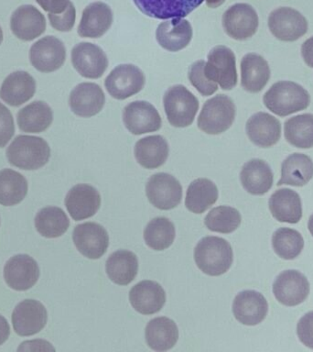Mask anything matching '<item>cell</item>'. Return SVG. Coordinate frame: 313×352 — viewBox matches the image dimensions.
<instances>
[{"label": "cell", "mask_w": 313, "mask_h": 352, "mask_svg": "<svg viewBox=\"0 0 313 352\" xmlns=\"http://www.w3.org/2000/svg\"><path fill=\"white\" fill-rule=\"evenodd\" d=\"M129 301L134 309L142 315H154L164 307L166 294L159 283L142 280L131 288Z\"/></svg>", "instance_id": "23"}, {"label": "cell", "mask_w": 313, "mask_h": 352, "mask_svg": "<svg viewBox=\"0 0 313 352\" xmlns=\"http://www.w3.org/2000/svg\"><path fill=\"white\" fill-rule=\"evenodd\" d=\"M268 304L262 294L254 290L241 292L233 302V313L236 320L246 326H255L265 320Z\"/></svg>", "instance_id": "19"}, {"label": "cell", "mask_w": 313, "mask_h": 352, "mask_svg": "<svg viewBox=\"0 0 313 352\" xmlns=\"http://www.w3.org/2000/svg\"><path fill=\"white\" fill-rule=\"evenodd\" d=\"M15 133L14 118L10 110L0 103V148H4Z\"/></svg>", "instance_id": "45"}, {"label": "cell", "mask_w": 313, "mask_h": 352, "mask_svg": "<svg viewBox=\"0 0 313 352\" xmlns=\"http://www.w3.org/2000/svg\"><path fill=\"white\" fill-rule=\"evenodd\" d=\"M10 28L19 40L33 41L45 32V16L34 6H21L11 16Z\"/></svg>", "instance_id": "22"}, {"label": "cell", "mask_w": 313, "mask_h": 352, "mask_svg": "<svg viewBox=\"0 0 313 352\" xmlns=\"http://www.w3.org/2000/svg\"><path fill=\"white\" fill-rule=\"evenodd\" d=\"M146 77L137 65H120L113 69L104 80V87L113 98L125 100L139 93L145 87Z\"/></svg>", "instance_id": "7"}, {"label": "cell", "mask_w": 313, "mask_h": 352, "mask_svg": "<svg viewBox=\"0 0 313 352\" xmlns=\"http://www.w3.org/2000/svg\"><path fill=\"white\" fill-rule=\"evenodd\" d=\"M266 109L279 117H287L310 106V96L303 87L291 81L275 82L263 98Z\"/></svg>", "instance_id": "2"}, {"label": "cell", "mask_w": 313, "mask_h": 352, "mask_svg": "<svg viewBox=\"0 0 313 352\" xmlns=\"http://www.w3.org/2000/svg\"><path fill=\"white\" fill-rule=\"evenodd\" d=\"M146 194L155 208L161 210H170L181 203L183 187L174 176L159 173L148 179L146 184Z\"/></svg>", "instance_id": "9"}, {"label": "cell", "mask_w": 313, "mask_h": 352, "mask_svg": "<svg viewBox=\"0 0 313 352\" xmlns=\"http://www.w3.org/2000/svg\"><path fill=\"white\" fill-rule=\"evenodd\" d=\"M51 148L40 137L19 135L7 150L8 162L22 170H38L49 162Z\"/></svg>", "instance_id": "3"}, {"label": "cell", "mask_w": 313, "mask_h": 352, "mask_svg": "<svg viewBox=\"0 0 313 352\" xmlns=\"http://www.w3.org/2000/svg\"><path fill=\"white\" fill-rule=\"evenodd\" d=\"M301 55L305 63L313 68V36L302 44Z\"/></svg>", "instance_id": "48"}, {"label": "cell", "mask_w": 313, "mask_h": 352, "mask_svg": "<svg viewBox=\"0 0 313 352\" xmlns=\"http://www.w3.org/2000/svg\"><path fill=\"white\" fill-rule=\"evenodd\" d=\"M235 113V104L233 99L219 94L203 104L198 118V128L209 135L224 133L233 125Z\"/></svg>", "instance_id": "4"}, {"label": "cell", "mask_w": 313, "mask_h": 352, "mask_svg": "<svg viewBox=\"0 0 313 352\" xmlns=\"http://www.w3.org/2000/svg\"><path fill=\"white\" fill-rule=\"evenodd\" d=\"M246 131L255 145L270 148L277 144L281 137V123L268 113L257 112L247 120Z\"/></svg>", "instance_id": "25"}, {"label": "cell", "mask_w": 313, "mask_h": 352, "mask_svg": "<svg viewBox=\"0 0 313 352\" xmlns=\"http://www.w3.org/2000/svg\"><path fill=\"white\" fill-rule=\"evenodd\" d=\"M135 158L146 169H156L166 162L170 154L167 140L161 135H153L137 140Z\"/></svg>", "instance_id": "31"}, {"label": "cell", "mask_w": 313, "mask_h": 352, "mask_svg": "<svg viewBox=\"0 0 313 352\" xmlns=\"http://www.w3.org/2000/svg\"><path fill=\"white\" fill-rule=\"evenodd\" d=\"M66 208L76 221L95 216L100 208L101 195L97 190L89 184L74 186L65 197Z\"/></svg>", "instance_id": "20"}, {"label": "cell", "mask_w": 313, "mask_h": 352, "mask_svg": "<svg viewBox=\"0 0 313 352\" xmlns=\"http://www.w3.org/2000/svg\"><path fill=\"white\" fill-rule=\"evenodd\" d=\"M106 96L103 89L95 82H81L71 90L69 104L76 116L91 118L104 109Z\"/></svg>", "instance_id": "18"}, {"label": "cell", "mask_w": 313, "mask_h": 352, "mask_svg": "<svg viewBox=\"0 0 313 352\" xmlns=\"http://www.w3.org/2000/svg\"><path fill=\"white\" fill-rule=\"evenodd\" d=\"M218 199V189L213 181L198 178L189 184L187 190L185 206L194 214H202Z\"/></svg>", "instance_id": "36"}, {"label": "cell", "mask_w": 313, "mask_h": 352, "mask_svg": "<svg viewBox=\"0 0 313 352\" xmlns=\"http://www.w3.org/2000/svg\"><path fill=\"white\" fill-rule=\"evenodd\" d=\"M272 247L275 253L283 260H294L304 248L301 234L290 228H280L272 236Z\"/></svg>", "instance_id": "41"}, {"label": "cell", "mask_w": 313, "mask_h": 352, "mask_svg": "<svg viewBox=\"0 0 313 352\" xmlns=\"http://www.w3.org/2000/svg\"><path fill=\"white\" fill-rule=\"evenodd\" d=\"M36 2L43 8V10L51 14L65 12L70 4V0H36Z\"/></svg>", "instance_id": "47"}, {"label": "cell", "mask_w": 313, "mask_h": 352, "mask_svg": "<svg viewBox=\"0 0 313 352\" xmlns=\"http://www.w3.org/2000/svg\"><path fill=\"white\" fill-rule=\"evenodd\" d=\"M205 74L211 81L216 82L222 90H232L237 85L235 55L227 46L213 47L209 52Z\"/></svg>", "instance_id": "6"}, {"label": "cell", "mask_w": 313, "mask_h": 352, "mask_svg": "<svg viewBox=\"0 0 313 352\" xmlns=\"http://www.w3.org/2000/svg\"><path fill=\"white\" fill-rule=\"evenodd\" d=\"M71 63L80 76L98 79L108 67V59L103 49L91 43H80L71 50Z\"/></svg>", "instance_id": "12"}, {"label": "cell", "mask_w": 313, "mask_h": 352, "mask_svg": "<svg viewBox=\"0 0 313 352\" xmlns=\"http://www.w3.org/2000/svg\"><path fill=\"white\" fill-rule=\"evenodd\" d=\"M40 269L37 261L27 254L14 256L4 267V279L11 289L26 291L38 282Z\"/></svg>", "instance_id": "17"}, {"label": "cell", "mask_w": 313, "mask_h": 352, "mask_svg": "<svg viewBox=\"0 0 313 352\" xmlns=\"http://www.w3.org/2000/svg\"><path fill=\"white\" fill-rule=\"evenodd\" d=\"M268 28L277 40L291 43L306 34L308 21L298 10L282 7L272 11L268 16Z\"/></svg>", "instance_id": "11"}, {"label": "cell", "mask_w": 313, "mask_h": 352, "mask_svg": "<svg viewBox=\"0 0 313 352\" xmlns=\"http://www.w3.org/2000/svg\"><path fill=\"white\" fill-rule=\"evenodd\" d=\"M285 139L299 148H313V115L301 114L288 118L284 126Z\"/></svg>", "instance_id": "39"}, {"label": "cell", "mask_w": 313, "mask_h": 352, "mask_svg": "<svg viewBox=\"0 0 313 352\" xmlns=\"http://www.w3.org/2000/svg\"><path fill=\"white\" fill-rule=\"evenodd\" d=\"M259 24L257 11L246 3L231 6L222 16V27L229 37L246 41L255 34Z\"/></svg>", "instance_id": "8"}, {"label": "cell", "mask_w": 313, "mask_h": 352, "mask_svg": "<svg viewBox=\"0 0 313 352\" xmlns=\"http://www.w3.org/2000/svg\"><path fill=\"white\" fill-rule=\"evenodd\" d=\"M310 285L307 277L297 270H288L277 275L273 283L277 301L286 307H297L309 296Z\"/></svg>", "instance_id": "10"}, {"label": "cell", "mask_w": 313, "mask_h": 352, "mask_svg": "<svg viewBox=\"0 0 313 352\" xmlns=\"http://www.w3.org/2000/svg\"><path fill=\"white\" fill-rule=\"evenodd\" d=\"M19 128L27 133H41L54 121V112L44 101H34L19 110L16 116Z\"/></svg>", "instance_id": "35"}, {"label": "cell", "mask_w": 313, "mask_h": 352, "mask_svg": "<svg viewBox=\"0 0 313 352\" xmlns=\"http://www.w3.org/2000/svg\"><path fill=\"white\" fill-rule=\"evenodd\" d=\"M3 41V30L1 29V27H0V44L2 43Z\"/></svg>", "instance_id": "53"}, {"label": "cell", "mask_w": 313, "mask_h": 352, "mask_svg": "<svg viewBox=\"0 0 313 352\" xmlns=\"http://www.w3.org/2000/svg\"><path fill=\"white\" fill-rule=\"evenodd\" d=\"M269 210L274 219L282 223L297 224L302 217L301 197L293 190H277L268 201Z\"/></svg>", "instance_id": "30"}, {"label": "cell", "mask_w": 313, "mask_h": 352, "mask_svg": "<svg viewBox=\"0 0 313 352\" xmlns=\"http://www.w3.org/2000/svg\"><path fill=\"white\" fill-rule=\"evenodd\" d=\"M242 217L237 209L221 206L211 209L205 217V224L208 230L222 234H230L241 225Z\"/></svg>", "instance_id": "42"}, {"label": "cell", "mask_w": 313, "mask_h": 352, "mask_svg": "<svg viewBox=\"0 0 313 352\" xmlns=\"http://www.w3.org/2000/svg\"><path fill=\"white\" fill-rule=\"evenodd\" d=\"M33 67L41 73H52L63 65L66 60L65 44L54 36H46L36 41L30 51Z\"/></svg>", "instance_id": "13"}, {"label": "cell", "mask_w": 313, "mask_h": 352, "mask_svg": "<svg viewBox=\"0 0 313 352\" xmlns=\"http://www.w3.org/2000/svg\"><path fill=\"white\" fill-rule=\"evenodd\" d=\"M270 79L268 62L257 54H247L241 60V85L247 92L259 93Z\"/></svg>", "instance_id": "29"}, {"label": "cell", "mask_w": 313, "mask_h": 352, "mask_svg": "<svg viewBox=\"0 0 313 352\" xmlns=\"http://www.w3.org/2000/svg\"><path fill=\"white\" fill-rule=\"evenodd\" d=\"M308 228H309L310 232L313 236V214L310 217L309 222H308Z\"/></svg>", "instance_id": "52"}, {"label": "cell", "mask_w": 313, "mask_h": 352, "mask_svg": "<svg viewBox=\"0 0 313 352\" xmlns=\"http://www.w3.org/2000/svg\"><path fill=\"white\" fill-rule=\"evenodd\" d=\"M165 113L170 125L186 128L194 123L199 110V100L183 85H175L165 92Z\"/></svg>", "instance_id": "5"}, {"label": "cell", "mask_w": 313, "mask_h": 352, "mask_svg": "<svg viewBox=\"0 0 313 352\" xmlns=\"http://www.w3.org/2000/svg\"><path fill=\"white\" fill-rule=\"evenodd\" d=\"M297 335L303 345L313 349V311L299 319L297 324Z\"/></svg>", "instance_id": "46"}, {"label": "cell", "mask_w": 313, "mask_h": 352, "mask_svg": "<svg viewBox=\"0 0 313 352\" xmlns=\"http://www.w3.org/2000/svg\"><path fill=\"white\" fill-rule=\"evenodd\" d=\"M27 192V182L21 173L11 169L0 170V205H18Z\"/></svg>", "instance_id": "38"}, {"label": "cell", "mask_w": 313, "mask_h": 352, "mask_svg": "<svg viewBox=\"0 0 313 352\" xmlns=\"http://www.w3.org/2000/svg\"><path fill=\"white\" fill-rule=\"evenodd\" d=\"M198 268L210 276H220L232 266L233 253L227 239L208 236L200 239L194 250Z\"/></svg>", "instance_id": "1"}, {"label": "cell", "mask_w": 313, "mask_h": 352, "mask_svg": "<svg viewBox=\"0 0 313 352\" xmlns=\"http://www.w3.org/2000/svg\"><path fill=\"white\" fill-rule=\"evenodd\" d=\"M74 245L84 257L97 260L106 252L109 236L106 228L95 222H86L74 228Z\"/></svg>", "instance_id": "15"}, {"label": "cell", "mask_w": 313, "mask_h": 352, "mask_svg": "<svg viewBox=\"0 0 313 352\" xmlns=\"http://www.w3.org/2000/svg\"><path fill=\"white\" fill-rule=\"evenodd\" d=\"M70 226L67 214L57 206H47L40 209L35 217V227L41 236L48 239L59 238Z\"/></svg>", "instance_id": "37"}, {"label": "cell", "mask_w": 313, "mask_h": 352, "mask_svg": "<svg viewBox=\"0 0 313 352\" xmlns=\"http://www.w3.org/2000/svg\"><path fill=\"white\" fill-rule=\"evenodd\" d=\"M145 338L148 346L153 351H169L176 345L178 340L177 324L165 316L154 318L146 327Z\"/></svg>", "instance_id": "32"}, {"label": "cell", "mask_w": 313, "mask_h": 352, "mask_svg": "<svg viewBox=\"0 0 313 352\" xmlns=\"http://www.w3.org/2000/svg\"><path fill=\"white\" fill-rule=\"evenodd\" d=\"M35 92V79L27 72L16 71L3 82L0 98L11 107H19L32 99Z\"/></svg>", "instance_id": "27"}, {"label": "cell", "mask_w": 313, "mask_h": 352, "mask_svg": "<svg viewBox=\"0 0 313 352\" xmlns=\"http://www.w3.org/2000/svg\"><path fill=\"white\" fill-rule=\"evenodd\" d=\"M10 335V327L7 319L0 315V346L7 341Z\"/></svg>", "instance_id": "50"}, {"label": "cell", "mask_w": 313, "mask_h": 352, "mask_svg": "<svg viewBox=\"0 0 313 352\" xmlns=\"http://www.w3.org/2000/svg\"><path fill=\"white\" fill-rule=\"evenodd\" d=\"M242 186L253 195H263L271 189L274 175L270 166L261 159L246 162L240 173Z\"/></svg>", "instance_id": "28"}, {"label": "cell", "mask_w": 313, "mask_h": 352, "mask_svg": "<svg viewBox=\"0 0 313 352\" xmlns=\"http://www.w3.org/2000/svg\"><path fill=\"white\" fill-rule=\"evenodd\" d=\"M49 23L54 29L59 32H68L73 30L76 23V10L73 3L70 2L65 12L60 14L49 13Z\"/></svg>", "instance_id": "44"}, {"label": "cell", "mask_w": 313, "mask_h": 352, "mask_svg": "<svg viewBox=\"0 0 313 352\" xmlns=\"http://www.w3.org/2000/svg\"><path fill=\"white\" fill-rule=\"evenodd\" d=\"M192 35L191 23L183 18L161 22L156 30V38L159 45L172 52L185 49L191 43Z\"/></svg>", "instance_id": "26"}, {"label": "cell", "mask_w": 313, "mask_h": 352, "mask_svg": "<svg viewBox=\"0 0 313 352\" xmlns=\"http://www.w3.org/2000/svg\"><path fill=\"white\" fill-rule=\"evenodd\" d=\"M106 269V274L113 283L118 285H128L137 277L139 261L135 253L120 250L109 256Z\"/></svg>", "instance_id": "34"}, {"label": "cell", "mask_w": 313, "mask_h": 352, "mask_svg": "<svg viewBox=\"0 0 313 352\" xmlns=\"http://www.w3.org/2000/svg\"><path fill=\"white\" fill-rule=\"evenodd\" d=\"M205 60H199L189 67L188 78L189 82L202 96L213 95L218 90V85L211 81L205 74Z\"/></svg>", "instance_id": "43"}, {"label": "cell", "mask_w": 313, "mask_h": 352, "mask_svg": "<svg viewBox=\"0 0 313 352\" xmlns=\"http://www.w3.org/2000/svg\"><path fill=\"white\" fill-rule=\"evenodd\" d=\"M113 21L114 15L108 5L100 1L91 3L82 11L78 34L82 38H101L108 32Z\"/></svg>", "instance_id": "24"}, {"label": "cell", "mask_w": 313, "mask_h": 352, "mask_svg": "<svg viewBox=\"0 0 313 352\" xmlns=\"http://www.w3.org/2000/svg\"><path fill=\"white\" fill-rule=\"evenodd\" d=\"M206 5L211 8H217L225 2V0H205Z\"/></svg>", "instance_id": "51"}, {"label": "cell", "mask_w": 313, "mask_h": 352, "mask_svg": "<svg viewBox=\"0 0 313 352\" xmlns=\"http://www.w3.org/2000/svg\"><path fill=\"white\" fill-rule=\"evenodd\" d=\"M33 346L34 348L32 349V351H41L40 348H38V346H43L48 348L49 351H55L54 348H52L51 344L47 342L45 340H32V341H26V342H23L19 346L18 349L19 351H25L27 348V346Z\"/></svg>", "instance_id": "49"}, {"label": "cell", "mask_w": 313, "mask_h": 352, "mask_svg": "<svg viewBox=\"0 0 313 352\" xmlns=\"http://www.w3.org/2000/svg\"><path fill=\"white\" fill-rule=\"evenodd\" d=\"M123 122L126 129L134 135L158 131L161 128V115L150 102L134 101L123 110Z\"/></svg>", "instance_id": "14"}, {"label": "cell", "mask_w": 313, "mask_h": 352, "mask_svg": "<svg viewBox=\"0 0 313 352\" xmlns=\"http://www.w3.org/2000/svg\"><path fill=\"white\" fill-rule=\"evenodd\" d=\"M175 236V226L166 217L153 219L144 230L146 244L155 250H167L172 246Z\"/></svg>", "instance_id": "40"}, {"label": "cell", "mask_w": 313, "mask_h": 352, "mask_svg": "<svg viewBox=\"0 0 313 352\" xmlns=\"http://www.w3.org/2000/svg\"><path fill=\"white\" fill-rule=\"evenodd\" d=\"M313 177V162L306 154L295 153L288 156L281 165V178L277 186H304Z\"/></svg>", "instance_id": "33"}, {"label": "cell", "mask_w": 313, "mask_h": 352, "mask_svg": "<svg viewBox=\"0 0 313 352\" xmlns=\"http://www.w3.org/2000/svg\"><path fill=\"white\" fill-rule=\"evenodd\" d=\"M14 330L21 337L37 334L45 327L48 313L40 302L26 299L19 302L12 313Z\"/></svg>", "instance_id": "16"}, {"label": "cell", "mask_w": 313, "mask_h": 352, "mask_svg": "<svg viewBox=\"0 0 313 352\" xmlns=\"http://www.w3.org/2000/svg\"><path fill=\"white\" fill-rule=\"evenodd\" d=\"M205 0H133L146 16L158 19L184 18L202 4Z\"/></svg>", "instance_id": "21"}]
</instances>
